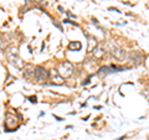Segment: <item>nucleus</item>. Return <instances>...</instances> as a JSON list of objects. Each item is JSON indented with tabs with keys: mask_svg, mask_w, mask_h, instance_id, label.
Returning a JSON list of instances; mask_svg holds the SVG:
<instances>
[{
	"mask_svg": "<svg viewBox=\"0 0 149 140\" xmlns=\"http://www.w3.org/2000/svg\"><path fill=\"white\" fill-rule=\"evenodd\" d=\"M32 74H34V77L37 82H45V81H47L50 77L49 71H46V69L41 66H36L34 68V71H32Z\"/></svg>",
	"mask_w": 149,
	"mask_h": 140,
	"instance_id": "1",
	"label": "nucleus"
},
{
	"mask_svg": "<svg viewBox=\"0 0 149 140\" xmlns=\"http://www.w3.org/2000/svg\"><path fill=\"white\" fill-rule=\"evenodd\" d=\"M58 73L61 74V76L63 77V78H66V77H70L72 74V72H73V66H72V63L71 62H62L61 64L58 66Z\"/></svg>",
	"mask_w": 149,
	"mask_h": 140,
	"instance_id": "2",
	"label": "nucleus"
},
{
	"mask_svg": "<svg viewBox=\"0 0 149 140\" xmlns=\"http://www.w3.org/2000/svg\"><path fill=\"white\" fill-rule=\"evenodd\" d=\"M108 46H109L111 53L114 56V58H117V60H124V57H125V52L123 51V49H120L116 42H109Z\"/></svg>",
	"mask_w": 149,
	"mask_h": 140,
	"instance_id": "3",
	"label": "nucleus"
},
{
	"mask_svg": "<svg viewBox=\"0 0 149 140\" xmlns=\"http://www.w3.org/2000/svg\"><path fill=\"white\" fill-rule=\"evenodd\" d=\"M6 56H8V60L10 61L13 64H15V66H17V67H20L21 66V60L17 57V50L16 49H10L8 51V53H6Z\"/></svg>",
	"mask_w": 149,
	"mask_h": 140,
	"instance_id": "4",
	"label": "nucleus"
},
{
	"mask_svg": "<svg viewBox=\"0 0 149 140\" xmlns=\"http://www.w3.org/2000/svg\"><path fill=\"white\" fill-rule=\"evenodd\" d=\"M125 68L123 67H118V66H114V64H112V66H106V67H101L100 68V74L104 73V74H109V73H113V72H119V71H124Z\"/></svg>",
	"mask_w": 149,
	"mask_h": 140,
	"instance_id": "5",
	"label": "nucleus"
},
{
	"mask_svg": "<svg viewBox=\"0 0 149 140\" xmlns=\"http://www.w3.org/2000/svg\"><path fill=\"white\" fill-rule=\"evenodd\" d=\"M129 58H130V61L134 62V64H139L143 60V56L139 51H132V52L129 53Z\"/></svg>",
	"mask_w": 149,
	"mask_h": 140,
	"instance_id": "6",
	"label": "nucleus"
},
{
	"mask_svg": "<svg viewBox=\"0 0 149 140\" xmlns=\"http://www.w3.org/2000/svg\"><path fill=\"white\" fill-rule=\"evenodd\" d=\"M52 79H54V85H62L63 83V77L58 73L57 69H52Z\"/></svg>",
	"mask_w": 149,
	"mask_h": 140,
	"instance_id": "7",
	"label": "nucleus"
},
{
	"mask_svg": "<svg viewBox=\"0 0 149 140\" xmlns=\"http://www.w3.org/2000/svg\"><path fill=\"white\" fill-rule=\"evenodd\" d=\"M81 47H82V45L80 42H70V45H68V49L74 50V51H80Z\"/></svg>",
	"mask_w": 149,
	"mask_h": 140,
	"instance_id": "8",
	"label": "nucleus"
},
{
	"mask_svg": "<svg viewBox=\"0 0 149 140\" xmlns=\"http://www.w3.org/2000/svg\"><path fill=\"white\" fill-rule=\"evenodd\" d=\"M30 99H31V102H36V98H35V97H31Z\"/></svg>",
	"mask_w": 149,
	"mask_h": 140,
	"instance_id": "9",
	"label": "nucleus"
}]
</instances>
